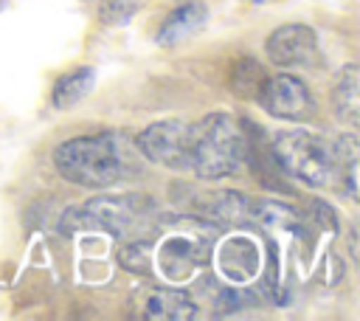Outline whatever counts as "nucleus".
Instances as JSON below:
<instances>
[{"label":"nucleus","instance_id":"7ed1b4c3","mask_svg":"<svg viewBox=\"0 0 360 321\" xmlns=\"http://www.w3.org/2000/svg\"><path fill=\"white\" fill-rule=\"evenodd\" d=\"M273 158L287 175L309 189H329L335 180L340 183L338 144H329L323 135L307 130L278 132L273 138Z\"/></svg>","mask_w":360,"mask_h":321},{"label":"nucleus","instance_id":"6e6552de","mask_svg":"<svg viewBox=\"0 0 360 321\" xmlns=\"http://www.w3.org/2000/svg\"><path fill=\"white\" fill-rule=\"evenodd\" d=\"M205 17H208L205 3H200V0H186V3H180V6L172 8L169 17L163 20V25H160V31H158V42H160V45H174V42H180V39L191 37V34L205 23Z\"/></svg>","mask_w":360,"mask_h":321},{"label":"nucleus","instance_id":"9b49d317","mask_svg":"<svg viewBox=\"0 0 360 321\" xmlns=\"http://www.w3.org/2000/svg\"><path fill=\"white\" fill-rule=\"evenodd\" d=\"M93 79H96V73H93L90 68H76V70L59 76L56 84H53V93H51L53 104H56L59 110L79 104V101L93 90Z\"/></svg>","mask_w":360,"mask_h":321},{"label":"nucleus","instance_id":"1a4fd4ad","mask_svg":"<svg viewBox=\"0 0 360 321\" xmlns=\"http://www.w3.org/2000/svg\"><path fill=\"white\" fill-rule=\"evenodd\" d=\"M357 82H360V70L354 62L343 65L338 79H335V90H332V107L335 115L346 124V127H357L360 121V93H357Z\"/></svg>","mask_w":360,"mask_h":321},{"label":"nucleus","instance_id":"9d476101","mask_svg":"<svg viewBox=\"0 0 360 321\" xmlns=\"http://www.w3.org/2000/svg\"><path fill=\"white\" fill-rule=\"evenodd\" d=\"M197 315V304L188 293L163 287L146 301V318H163V321H186Z\"/></svg>","mask_w":360,"mask_h":321},{"label":"nucleus","instance_id":"f03ea898","mask_svg":"<svg viewBox=\"0 0 360 321\" xmlns=\"http://www.w3.org/2000/svg\"><path fill=\"white\" fill-rule=\"evenodd\" d=\"M53 166L68 183L84 189H107L127 172L121 138L107 130L59 144L53 149Z\"/></svg>","mask_w":360,"mask_h":321},{"label":"nucleus","instance_id":"f257e3e1","mask_svg":"<svg viewBox=\"0 0 360 321\" xmlns=\"http://www.w3.org/2000/svg\"><path fill=\"white\" fill-rule=\"evenodd\" d=\"M245 135L228 113H211L186 127V169L200 180H219L236 175L245 163Z\"/></svg>","mask_w":360,"mask_h":321},{"label":"nucleus","instance_id":"20e7f679","mask_svg":"<svg viewBox=\"0 0 360 321\" xmlns=\"http://www.w3.org/2000/svg\"><path fill=\"white\" fill-rule=\"evenodd\" d=\"M256 101L276 118L284 121H307L315 115V99L309 93V87L290 76V73H278V76H267Z\"/></svg>","mask_w":360,"mask_h":321},{"label":"nucleus","instance_id":"0eeeda50","mask_svg":"<svg viewBox=\"0 0 360 321\" xmlns=\"http://www.w3.org/2000/svg\"><path fill=\"white\" fill-rule=\"evenodd\" d=\"M84 211L93 214V220H98L112 234L127 237L143 225L152 211V203L146 197H96L84 206Z\"/></svg>","mask_w":360,"mask_h":321},{"label":"nucleus","instance_id":"423d86ee","mask_svg":"<svg viewBox=\"0 0 360 321\" xmlns=\"http://www.w3.org/2000/svg\"><path fill=\"white\" fill-rule=\"evenodd\" d=\"M186 127L188 124L183 121H155L135 135V146L146 160L183 172L186 169Z\"/></svg>","mask_w":360,"mask_h":321},{"label":"nucleus","instance_id":"f8f14e48","mask_svg":"<svg viewBox=\"0 0 360 321\" xmlns=\"http://www.w3.org/2000/svg\"><path fill=\"white\" fill-rule=\"evenodd\" d=\"M264 68L256 62V59H242L239 65H236V70H233V76H231V87L236 90V96H242V99H256L259 96V90H262V84H264Z\"/></svg>","mask_w":360,"mask_h":321},{"label":"nucleus","instance_id":"ddd939ff","mask_svg":"<svg viewBox=\"0 0 360 321\" xmlns=\"http://www.w3.org/2000/svg\"><path fill=\"white\" fill-rule=\"evenodd\" d=\"M253 3H264V0H253Z\"/></svg>","mask_w":360,"mask_h":321},{"label":"nucleus","instance_id":"39448f33","mask_svg":"<svg viewBox=\"0 0 360 321\" xmlns=\"http://www.w3.org/2000/svg\"><path fill=\"white\" fill-rule=\"evenodd\" d=\"M267 59L278 68H309L321 59L318 51V34L309 25L290 23L276 28L264 42Z\"/></svg>","mask_w":360,"mask_h":321}]
</instances>
